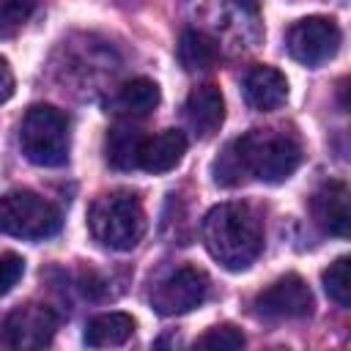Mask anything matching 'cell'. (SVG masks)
I'll return each instance as SVG.
<instances>
[{"label":"cell","mask_w":351,"mask_h":351,"mask_svg":"<svg viewBox=\"0 0 351 351\" xmlns=\"http://www.w3.org/2000/svg\"><path fill=\"white\" fill-rule=\"evenodd\" d=\"M208 255L228 271H244L263 250V228L247 203H219L200 228Z\"/></svg>","instance_id":"6da1fadb"},{"label":"cell","mask_w":351,"mask_h":351,"mask_svg":"<svg viewBox=\"0 0 351 351\" xmlns=\"http://www.w3.org/2000/svg\"><path fill=\"white\" fill-rule=\"evenodd\" d=\"M230 145L241 162L244 176H252L263 184H280L291 178L302 165L299 140L280 129H252L236 137Z\"/></svg>","instance_id":"7a4b0ae2"},{"label":"cell","mask_w":351,"mask_h":351,"mask_svg":"<svg viewBox=\"0 0 351 351\" xmlns=\"http://www.w3.org/2000/svg\"><path fill=\"white\" fill-rule=\"evenodd\" d=\"M145 211L137 195L115 189L99 195L88 208V230L90 236L115 252H129L145 236Z\"/></svg>","instance_id":"3957f363"},{"label":"cell","mask_w":351,"mask_h":351,"mask_svg":"<svg viewBox=\"0 0 351 351\" xmlns=\"http://www.w3.org/2000/svg\"><path fill=\"white\" fill-rule=\"evenodd\" d=\"M19 145L27 162L38 167H60L69 159V118L52 104H33L19 123Z\"/></svg>","instance_id":"277c9868"},{"label":"cell","mask_w":351,"mask_h":351,"mask_svg":"<svg viewBox=\"0 0 351 351\" xmlns=\"http://www.w3.org/2000/svg\"><path fill=\"white\" fill-rule=\"evenodd\" d=\"M0 225L16 239H47L60 230V211L30 189H11L0 203Z\"/></svg>","instance_id":"5b68a950"},{"label":"cell","mask_w":351,"mask_h":351,"mask_svg":"<svg viewBox=\"0 0 351 351\" xmlns=\"http://www.w3.org/2000/svg\"><path fill=\"white\" fill-rule=\"evenodd\" d=\"M58 324L60 318L49 304H19L3 321V343L8 351H44L52 343Z\"/></svg>","instance_id":"8992f818"},{"label":"cell","mask_w":351,"mask_h":351,"mask_svg":"<svg viewBox=\"0 0 351 351\" xmlns=\"http://www.w3.org/2000/svg\"><path fill=\"white\" fill-rule=\"evenodd\" d=\"M208 296V277L197 266H178L151 291V307L159 315H184L200 307Z\"/></svg>","instance_id":"52a82bcc"},{"label":"cell","mask_w":351,"mask_h":351,"mask_svg":"<svg viewBox=\"0 0 351 351\" xmlns=\"http://www.w3.org/2000/svg\"><path fill=\"white\" fill-rule=\"evenodd\" d=\"M285 44H288V52L293 60L315 69L337 55L340 27L326 16H304L296 25H291Z\"/></svg>","instance_id":"ba28073f"},{"label":"cell","mask_w":351,"mask_h":351,"mask_svg":"<svg viewBox=\"0 0 351 351\" xmlns=\"http://www.w3.org/2000/svg\"><path fill=\"white\" fill-rule=\"evenodd\" d=\"M255 310L263 318H304L313 313V293L299 274H285L274 280L255 296Z\"/></svg>","instance_id":"9c48e42d"},{"label":"cell","mask_w":351,"mask_h":351,"mask_svg":"<svg viewBox=\"0 0 351 351\" xmlns=\"http://www.w3.org/2000/svg\"><path fill=\"white\" fill-rule=\"evenodd\" d=\"M313 222L335 239H351V186L343 181L321 184L310 197Z\"/></svg>","instance_id":"30bf717a"},{"label":"cell","mask_w":351,"mask_h":351,"mask_svg":"<svg viewBox=\"0 0 351 351\" xmlns=\"http://www.w3.org/2000/svg\"><path fill=\"white\" fill-rule=\"evenodd\" d=\"M184 115H186L189 129L197 137H211L225 121L222 90L217 85H211V82L192 88V93L186 96V104H184Z\"/></svg>","instance_id":"8fae6325"},{"label":"cell","mask_w":351,"mask_h":351,"mask_svg":"<svg viewBox=\"0 0 351 351\" xmlns=\"http://www.w3.org/2000/svg\"><path fill=\"white\" fill-rule=\"evenodd\" d=\"M244 101L258 112H271L288 99V80L274 66H255L244 77Z\"/></svg>","instance_id":"7c38bea8"},{"label":"cell","mask_w":351,"mask_h":351,"mask_svg":"<svg viewBox=\"0 0 351 351\" xmlns=\"http://www.w3.org/2000/svg\"><path fill=\"white\" fill-rule=\"evenodd\" d=\"M186 154V137L181 129H162L154 137H145L140 148V167L145 173H167Z\"/></svg>","instance_id":"4fadbf2b"},{"label":"cell","mask_w":351,"mask_h":351,"mask_svg":"<svg viewBox=\"0 0 351 351\" xmlns=\"http://www.w3.org/2000/svg\"><path fill=\"white\" fill-rule=\"evenodd\" d=\"M134 335V318L126 313H101L85 324V346L90 348H115Z\"/></svg>","instance_id":"5bb4252c"},{"label":"cell","mask_w":351,"mask_h":351,"mask_svg":"<svg viewBox=\"0 0 351 351\" xmlns=\"http://www.w3.org/2000/svg\"><path fill=\"white\" fill-rule=\"evenodd\" d=\"M159 104V85L148 77H134L129 82H123L112 99L115 112L121 115H132V118H143L148 115L154 107Z\"/></svg>","instance_id":"9a60e30c"},{"label":"cell","mask_w":351,"mask_h":351,"mask_svg":"<svg viewBox=\"0 0 351 351\" xmlns=\"http://www.w3.org/2000/svg\"><path fill=\"white\" fill-rule=\"evenodd\" d=\"M145 137L134 126H112L107 132V162L118 170L140 167V148Z\"/></svg>","instance_id":"2e32d148"},{"label":"cell","mask_w":351,"mask_h":351,"mask_svg":"<svg viewBox=\"0 0 351 351\" xmlns=\"http://www.w3.org/2000/svg\"><path fill=\"white\" fill-rule=\"evenodd\" d=\"M178 60L186 71H208L217 60V44L200 30H184L178 38Z\"/></svg>","instance_id":"e0dca14e"},{"label":"cell","mask_w":351,"mask_h":351,"mask_svg":"<svg viewBox=\"0 0 351 351\" xmlns=\"http://www.w3.org/2000/svg\"><path fill=\"white\" fill-rule=\"evenodd\" d=\"M321 282L335 304L351 307V258H337L335 263H329L321 274Z\"/></svg>","instance_id":"ac0fdd59"},{"label":"cell","mask_w":351,"mask_h":351,"mask_svg":"<svg viewBox=\"0 0 351 351\" xmlns=\"http://www.w3.org/2000/svg\"><path fill=\"white\" fill-rule=\"evenodd\" d=\"M244 332L233 324H219L211 326L197 343L195 351H244Z\"/></svg>","instance_id":"d6986e66"},{"label":"cell","mask_w":351,"mask_h":351,"mask_svg":"<svg viewBox=\"0 0 351 351\" xmlns=\"http://www.w3.org/2000/svg\"><path fill=\"white\" fill-rule=\"evenodd\" d=\"M30 11H33V5L30 3H3L0 5V33L3 36H11L14 33V27H19L27 16H30Z\"/></svg>","instance_id":"ffe728a7"},{"label":"cell","mask_w":351,"mask_h":351,"mask_svg":"<svg viewBox=\"0 0 351 351\" xmlns=\"http://www.w3.org/2000/svg\"><path fill=\"white\" fill-rule=\"evenodd\" d=\"M22 271H25V261L16 252H3V258H0V291L8 293L16 285V280L22 277Z\"/></svg>","instance_id":"44dd1931"},{"label":"cell","mask_w":351,"mask_h":351,"mask_svg":"<svg viewBox=\"0 0 351 351\" xmlns=\"http://www.w3.org/2000/svg\"><path fill=\"white\" fill-rule=\"evenodd\" d=\"M151 351H181V337L176 332H165V335H159L154 340Z\"/></svg>","instance_id":"7402d4cb"},{"label":"cell","mask_w":351,"mask_h":351,"mask_svg":"<svg viewBox=\"0 0 351 351\" xmlns=\"http://www.w3.org/2000/svg\"><path fill=\"white\" fill-rule=\"evenodd\" d=\"M0 74H3V101H8L11 99V93H14V74H11V66H8V60L5 58H0Z\"/></svg>","instance_id":"603a6c76"},{"label":"cell","mask_w":351,"mask_h":351,"mask_svg":"<svg viewBox=\"0 0 351 351\" xmlns=\"http://www.w3.org/2000/svg\"><path fill=\"white\" fill-rule=\"evenodd\" d=\"M337 99L346 110H351V80H343L340 88H337Z\"/></svg>","instance_id":"cb8c5ba5"}]
</instances>
